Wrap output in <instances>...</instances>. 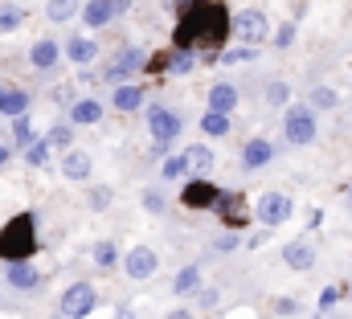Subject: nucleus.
Listing matches in <instances>:
<instances>
[{
	"instance_id": "obj_1",
	"label": "nucleus",
	"mask_w": 352,
	"mask_h": 319,
	"mask_svg": "<svg viewBox=\"0 0 352 319\" xmlns=\"http://www.w3.org/2000/svg\"><path fill=\"white\" fill-rule=\"evenodd\" d=\"M226 33V12L217 4H197L180 25H176V45L180 50H197V45H217Z\"/></svg>"
},
{
	"instance_id": "obj_2",
	"label": "nucleus",
	"mask_w": 352,
	"mask_h": 319,
	"mask_svg": "<svg viewBox=\"0 0 352 319\" xmlns=\"http://www.w3.org/2000/svg\"><path fill=\"white\" fill-rule=\"evenodd\" d=\"M33 250H37L33 213H21V217H12V221L4 226V234H0V258H8V262H21V258H29Z\"/></svg>"
},
{
	"instance_id": "obj_3",
	"label": "nucleus",
	"mask_w": 352,
	"mask_h": 319,
	"mask_svg": "<svg viewBox=\"0 0 352 319\" xmlns=\"http://www.w3.org/2000/svg\"><path fill=\"white\" fill-rule=\"evenodd\" d=\"M234 29H238V37L246 41V45H258L270 37V21H266L263 8H242L238 16H234Z\"/></svg>"
},
{
	"instance_id": "obj_4",
	"label": "nucleus",
	"mask_w": 352,
	"mask_h": 319,
	"mask_svg": "<svg viewBox=\"0 0 352 319\" xmlns=\"http://www.w3.org/2000/svg\"><path fill=\"white\" fill-rule=\"evenodd\" d=\"M283 127H287V140L299 144V148H307V144L316 140V115H311L307 107H291L287 119H283Z\"/></svg>"
},
{
	"instance_id": "obj_5",
	"label": "nucleus",
	"mask_w": 352,
	"mask_h": 319,
	"mask_svg": "<svg viewBox=\"0 0 352 319\" xmlns=\"http://www.w3.org/2000/svg\"><path fill=\"white\" fill-rule=\"evenodd\" d=\"M94 303H98V295H94L90 283H74V287H66V295H62V311H70L74 319H87L90 311H94Z\"/></svg>"
},
{
	"instance_id": "obj_6",
	"label": "nucleus",
	"mask_w": 352,
	"mask_h": 319,
	"mask_svg": "<svg viewBox=\"0 0 352 319\" xmlns=\"http://www.w3.org/2000/svg\"><path fill=\"white\" fill-rule=\"evenodd\" d=\"M254 217L263 221V226H283L287 217H291V197L287 192H266L263 201H258V209H254Z\"/></svg>"
},
{
	"instance_id": "obj_7",
	"label": "nucleus",
	"mask_w": 352,
	"mask_h": 319,
	"mask_svg": "<svg viewBox=\"0 0 352 319\" xmlns=\"http://www.w3.org/2000/svg\"><path fill=\"white\" fill-rule=\"evenodd\" d=\"M213 209H217V217H221V221H226V226H234V230H238V226H246V221H250V217H246V201H242V197H238V192H221V197H217V205H213Z\"/></svg>"
},
{
	"instance_id": "obj_8",
	"label": "nucleus",
	"mask_w": 352,
	"mask_h": 319,
	"mask_svg": "<svg viewBox=\"0 0 352 319\" xmlns=\"http://www.w3.org/2000/svg\"><path fill=\"white\" fill-rule=\"evenodd\" d=\"M156 250H148V245H135L131 254H127V274L135 278V283H144V278H152L156 274Z\"/></svg>"
},
{
	"instance_id": "obj_9",
	"label": "nucleus",
	"mask_w": 352,
	"mask_h": 319,
	"mask_svg": "<svg viewBox=\"0 0 352 319\" xmlns=\"http://www.w3.org/2000/svg\"><path fill=\"white\" fill-rule=\"evenodd\" d=\"M140 66H144V54H140V50H123V54L102 70V78H107V82H123V78H131Z\"/></svg>"
},
{
	"instance_id": "obj_10",
	"label": "nucleus",
	"mask_w": 352,
	"mask_h": 319,
	"mask_svg": "<svg viewBox=\"0 0 352 319\" xmlns=\"http://www.w3.org/2000/svg\"><path fill=\"white\" fill-rule=\"evenodd\" d=\"M148 127H152L156 140H176L180 135V119H176L173 111H164V107H152L148 111Z\"/></svg>"
},
{
	"instance_id": "obj_11",
	"label": "nucleus",
	"mask_w": 352,
	"mask_h": 319,
	"mask_svg": "<svg viewBox=\"0 0 352 319\" xmlns=\"http://www.w3.org/2000/svg\"><path fill=\"white\" fill-rule=\"evenodd\" d=\"M283 262H287L291 270H311V266H316V250H311L303 238L287 241V245H283Z\"/></svg>"
},
{
	"instance_id": "obj_12",
	"label": "nucleus",
	"mask_w": 352,
	"mask_h": 319,
	"mask_svg": "<svg viewBox=\"0 0 352 319\" xmlns=\"http://www.w3.org/2000/svg\"><path fill=\"white\" fill-rule=\"evenodd\" d=\"M4 283H8V287H16V291H33L41 278H37V270H33V266L21 258V262H8V274H4Z\"/></svg>"
},
{
	"instance_id": "obj_13",
	"label": "nucleus",
	"mask_w": 352,
	"mask_h": 319,
	"mask_svg": "<svg viewBox=\"0 0 352 319\" xmlns=\"http://www.w3.org/2000/svg\"><path fill=\"white\" fill-rule=\"evenodd\" d=\"M62 172H66V180H87L90 176V156L82 148H66V160H62Z\"/></svg>"
},
{
	"instance_id": "obj_14",
	"label": "nucleus",
	"mask_w": 352,
	"mask_h": 319,
	"mask_svg": "<svg viewBox=\"0 0 352 319\" xmlns=\"http://www.w3.org/2000/svg\"><path fill=\"white\" fill-rule=\"evenodd\" d=\"M209 107L230 115V111L238 107V86H234V82H213V86H209Z\"/></svg>"
},
{
	"instance_id": "obj_15",
	"label": "nucleus",
	"mask_w": 352,
	"mask_h": 319,
	"mask_svg": "<svg viewBox=\"0 0 352 319\" xmlns=\"http://www.w3.org/2000/svg\"><path fill=\"white\" fill-rule=\"evenodd\" d=\"M274 160V148L266 144V140H250L246 148H242V168H263Z\"/></svg>"
},
{
	"instance_id": "obj_16",
	"label": "nucleus",
	"mask_w": 352,
	"mask_h": 319,
	"mask_svg": "<svg viewBox=\"0 0 352 319\" xmlns=\"http://www.w3.org/2000/svg\"><path fill=\"white\" fill-rule=\"evenodd\" d=\"M82 21L94 25V29L111 25V21H115V4H111V0H90L87 8H82Z\"/></svg>"
},
{
	"instance_id": "obj_17",
	"label": "nucleus",
	"mask_w": 352,
	"mask_h": 319,
	"mask_svg": "<svg viewBox=\"0 0 352 319\" xmlns=\"http://www.w3.org/2000/svg\"><path fill=\"white\" fill-rule=\"evenodd\" d=\"M66 58H70L74 66H90V62L98 58V45H94L90 37H74V41L66 45Z\"/></svg>"
},
{
	"instance_id": "obj_18",
	"label": "nucleus",
	"mask_w": 352,
	"mask_h": 319,
	"mask_svg": "<svg viewBox=\"0 0 352 319\" xmlns=\"http://www.w3.org/2000/svg\"><path fill=\"white\" fill-rule=\"evenodd\" d=\"M29 62H33L37 70H50V66L58 62V45H54V41H37V45L29 50Z\"/></svg>"
},
{
	"instance_id": "obj_19",
	"label": "nucleus",
	"mask_w": 352,
	"mask_h": 319,
	"mask_svg": "<svg viewBox=\"0 0 352 319\" xmlns=\"http://www.w3.org/2000/svg\"><path fill=\"white\" fill-rule=\"evenodd\" d=\"M29 111V94L25 90H4V102H0V115H8V119H16V115H25Z\"/></svg>"
},
{
	"instance_id": "obj_20",
	"label": "nucleus",
	"mask_w": 352,
	"mask_h": 319,
	"mask_svg": "<svg viewBox=\"0 0 352 319\" xmlns=\"http://www.w3.org/2000/svg\"><path fill=\"white\" fill-rule=\"evenodd\" d=\"M119 111H135L140 102H144V86H119L115 90V98H111Z\"/></svg>"
},
{
	"instance_id": "obj_21",
	"label": "nucleus",
	"mask_w": 352,
	"mask_h": 319,
	"mask_svg": "<svg viewBox=\"0 0 352 319\" xmlns=\"http://www.w3.org/2000/svg\"><path fill=\"white\" fill-rule=\"evenodd\" d=\"M201 131H205V135H226V131H230V115L209 107V111H205V119H201Z\"/></svg>"
},
{
	"instance_id": "obj_22",
	"label": "nucleus",
	"mask_w": 352,
	"mask_h": 319,
	"mask_svg": "<svg viewBox=\"0 0 352 319\" xmlns=\"http://www.w3.org/2000/svg\"><path fill=\"white\" fill-rule=\"evenodd\" d=\"M197 283H201V270H197V266H184V270H176L173 291H176V295H192V291H197Z\"/></svg>"
},
{
	"instance_id": "obj_23",
	"label": "nucleus",
	"mask_w": 352,
	"mask_h": 319,
	"mask_svg": "<svg viewBox=\"0 0 352 319\" xmlns=\"http://www.w3.org/2000/svg\"><path fill=\"white\" fill-rule=\"evenodd\" d=\"M217 197H221V192H213L205 180H197V184L184 192V205H217Z\"/></svg>"
},
{
	"instance_id": "obj_24",
	"label": "nucleus",
	"mask_w": 352,
	"mask_h": 319,
	"mask_svg": "<svg viewBox=\"0 0 352 319\" xmlns=\"http://www.w3.org/2000/svg\"><path fill=\"white\" fill-rule=\"evenodd\" d=\"M70 119H74V123H98V119H102V107H98L94 98H82V102H74Z\"/></svg>"
},
{
	"instance_id": "obj_25",
	"label": "nucleus",
	"mask_w": 352,
	"mask_h": 319,
	"mask_svg": "<svg viewBox=\"0 0 352 319\" xmlns=\"http://www.w3.org/2000/svg\"><path fill=\"white\" fill-rule=\"evenodd\" d=\"M188 164H192L197 176H205V172L213 168V152H209L205 144H192V148H188Z\"/></svg>"
},
{
	"instance_id": "obj_26",
	"label": "nucleus",
	"mask_w": 352,
	"mask_h": 319,
	"mask_svg": "<svg viewBox=\"0 0 352 319\" xmlns=\"http://www.w3.org/2000/svg\"><path fill=\"white\" fill-rule=\"evenodd\" d=\"M74 12H78V0H50L45 4V16L50 21H70Z\"/></svg>"
},
{
	"instance_id": "obj_27",
	"label": "nucleus",
	"mask_w": 352,
	"mask_h": 319,
	"mask_svg": "<svg viewBox=\"0 0 352 319\" xmlns=\"http://www.w3.org/2000/svg\"><path fill=\"white\" fill-rule=\"evenodd\" d=\"M21 21H25V8H16V4L0 8V33H12V29H21Z\"/></svg>"
},
{
	"instance_id": "obj_28",
	"label": "nucleus",
	"mask_w": 352,
	"mask_h": 319,
	"mask_svg": "<svg viewBox=\"0 0 352 319\" xmlns=\"http://www.w3.org/2000/svg\"><path fill=\"white\" fill-rule=\"evenodd\" d=\"M50 148H54V144H50V135H41V140H33V144H29V152H25V160H29V164L37 168V164H45V156H50Z\"/></svg>"
},
{
	"instance_id": "obj_29",
	"label": "nucleus",
	"mask_w": 352,
	"mask_h": 319,
	"mask_svg": "<svg viewBox=\"0 0 352 319\" xmlns=\"http://www.w3.org/2000/svg\"><path fill=\"white\" fill-rule=\"evenodd\" d=\"M12 135H16V144H33V123H29V115H16V119H12Z\"/></svg>"
},
{
	"instance_id": "obj_30",
	"label": "nucleus",
	"mask_w": 352,
	"mask_h": 319,
	"mask_svg": "<svg viewBox=\"0 0 352 319\" xmlns=\"http://www.w3.org/2000/svg\"><path fill=\"white\" fill-rule=\"evenodd\" d=\"M192 164H188V156H173V160H164V180H176V176H184Z\"/></svg>"
},
{
	"instance_id": "obj_31",
	"label": "nucleus",
	"mask_w": 352,
	"mask_h": 319,
	"mask_svg": "<svg viewBox=\"0 0 352 319\" xmlns=\"http://www.w3.org/2000/svg\"><path fill=\"white\" fill-rule=\"evenodd\" d=\"M168 66H173V74H188V70L197 66V58H192V50H180V54H173Z\"/></svg>"
},
{
	"instance_id": "obj_32",
	"label": "nucleus",
	"mask_w": 352,
	"mask_h": 319,
	"mask_svg": "<svg viewBox=\"0 0 352 319\" xmlns=\"http://www.w3.org/2000/svg\"><path fill=\"white\" fill-rule=\"evenodd\" d=\"M287 94H291V86H283V82H270V86H266V102H270V107H283Z\"/></svg>"
},
{
	"instance_id": "obj_33",
	"label": "nucleus",
	"mask_w": 352,
	"mask_h": 319,
	"mask_svg": "<svg viewBox=\"0 0 352 319\" xmlns=\"http://www.w3.org/2000/svg\"><path fill=\"white\" fill-rule=\"evenodd\" d=\"M115 258H119V254H115L111 241H98V245H94V262H98V266H115Z\"/></svg>"
},
{
	"instance_id": "obj_34",
	"label": "nucleus",
	"mask_w": 352,
	"mask_h": 319,
	"mask_svg": "<svg viewBox=\"0 0 352 319\" xmlns=\"http://www.w3.org/2000/svg\"><path fill=\"white\" fill-rule=\"evenodd\" d=\"M254 58H258L254 50H226V54H221V62H226V66H238V62H254Z\"/></svg>"
},
{
	"instance_id": "obj_35",
	"label": "nucleus",
	"mask_w": 352,
	"mask_h": 319,
	"mask_svg": "<svg viewBox=\"0 0 352 319\" xmlns=\"http://www.w3.org/2000/svg\"><path fill=\"white\" fill-rule=\"evenodd\" d=\"M311 107H336V90L316 86V90H311Z\"/></svg>"
},
{
	"instance_id": "obj_36",
	"label": "nucleus",
	"mask_w": 352,
	"mask_h": 319,
	"mask_svg": "<svg viewBox=\"0 0 352 319\" xmlns=\"http://www.w3.org/2000/svg\"><path fill=\"white\" fill-rule=\"evenodd\" d=\"M50 144H54V148H74L70 127H54V131H50Z\"/></svg>"
},
{
	"instance_id": "obj_37",
	"label": "nucleus",
	"mask_w": 352,
	"mask_h": 319,
	"mask_svg": "<svg viewBox=\"0 0 352 319\" xmlns=\"http://www.w3.org/2000/svg\"><path fill=\"white\" fill-rule=\"evenodd\" d=\"M213 245H217V250H221V254H234V250H238V245H242V238H238V234H221V238L213 241Z\"/></svg>"
},
{
	"instance_id": "obj_38",
	"label": "nucleus",
	"mask_w": 352,
	"mask_h": 319,
	"mask_svg": "<svg viewBox=\"0 0 352 319\" xmlns=\"http://www.w3.org/2000/svg\"><path fill=\"white\" fill-rule=\"evenodd\" d=\"M144 205H148L152 213H160V209H164V197H160V192H148V197H144Z\"/></svg>"
},
{
	"instance_id": "obj_39",
	"label": "nucleus",
	"mask_w": 352,
	"mask_h": 319,
	"mask_svg": "<svg viewBox=\"0 0 352 319\" xmlns=\"http://www.w3.org/2000/svg\"><path fill=\"white\" fill-rule=\"evenodd\" d=\"M336 299H340V291H336V287H328V291H324V295H320V307H324V311H328V307H332V303H336Z\"/></svg>"
},
{
	"instance_id": "obj_40",
	"label": "nucleus",
	"mask_w": 352,
	"mask_h": 319,
	"mask_svg": "<svg viewBox=\"0 0 352 319\" xmlns=\"http://www.w3.org/2000/svg\"><path fill=\"white\" fill-rule=\"evenodd\" d=\"M291 41H295V25H283L278 29V45H291Z\"/></svg>"
},
{
	"instance_id": "obj_41",
	"label": "nucleus",
	"mask_w": 352,
	"mask_h": 319,
	"mask_svg": "<svg viewBox=\"0 0 352 319\" xmlns=\"http://www.w3.org/2000/svg\"><path fill=\"white\" fill-rule=\"evenodd\" d=\"M274 311H278V316H291V311H295V303H291V299H278V303H274Z\"/></svg>"
},
{
	"instance_id": "obj_42",
	"label": "nucleus",
	"mask_w": 352,
	"mask_h": 319,
	"mask_svg": "<svg viewBox=\"0 0 352 319\" xmlns=\"http://www.w3.org/2000/svg\"><path fill=\"white\" fill-rule=\"evenodd\" d=\"M217 303V291H201V307H213Z\"/></svg>"
},
{
	"instance_id": "obj_43",
	"label": "nucleus",
	"mask_w": 352,
	"mask_h": 319,
	"mask_svg": "<svg viewBox=\"0 0 352 319\" xmlns=\"http://www.w3.org/2000/svg\"><path fill=\"white\" fill-rule=\"evenodd\" d=\"M111 4H115V16H119V12H127V4H131V0H111Z\"/></svg>"
},
{
	"instance_id": "obj_44",
	"label": "nucleus",
	"mask_w": 352,
	"mask_h": 319,
	"mask_svg": "<svg viewBox=\"0 0 352 319\" xmlns=\"http://www.w3.org/2000/svg\"><path fill=\"white\" fill-rule=\"evenodd\" d=\"M168 319H192V311H184V307H180V311H173Z\"/></svg>"
},
{
	"instance_id": "obj_45",
	"label": "nucleus",
	"mask_w": 352,
	"mask_h": 319,
	"mask_svg": "<svg viewBox=\"0 0 352 319\" xmlns=\"http://www.w3.org/2000/svg\"><path fill=\"white\" fill-rule=\"evenodd\" d=\"M111 319H135V316H131V311H115Z\"/></svg>"
},
{
	"instance_id": "obj_46",
	"label": "nucleus",
	"mask_w": 352,
	"mask_h": 319,
	"mask_svg": "<svg viewBox=\"0 0 352 319\" xmlns=\"http://www.w3.org/2000/svg\"><path fill=\"white\" fill-rule=\"evenodd\" d=\"M12 156V152H8V148H0V168H4V160Z\"/></svg>"
},
{
	"instance_id": "obj_47",
	"label": "nucleus",
	"mask_w": 352,
	"mask_h": 319,
	"mask_svg": "<svg viewBox=\"0 0 352 319\" xmlns=\"http://www.w3.org/2000/svg\"><path fill=\"white\" fill-rule=\"evenodd\" d=\"M188 4H197V0H176V8H188Z\"/></svg>"
},
{
	"instance_id": "obj_48",
	"label": "nucleus",
	"mask_w": 352,
	"mask_h": 319,
	"mask_svg": "<svg viewBox=\"0 0 352 319\" xmlns=\"http://www.w3.org/2000/svg\"><path fill=\"white\" fill-rule=\"evenodd\" d=\"M54 319H74V316H70V311H58V316H54Z\"/></svg>"
},
{
	"instance_id": "obj_49",
	"label": "nucleus",
	"mask_w": 352,
	"mask_h": 319,
	"mask_svg": "<svg viewBox=\"0 0 352 319\" xmlns=\"http://www.w3.org/2000/svg\"><path fill=\"white\" fill-rule=\"evenodd\" d=\"M0 102H4V90H0Z\"/></svg>"
}]
</instances>
